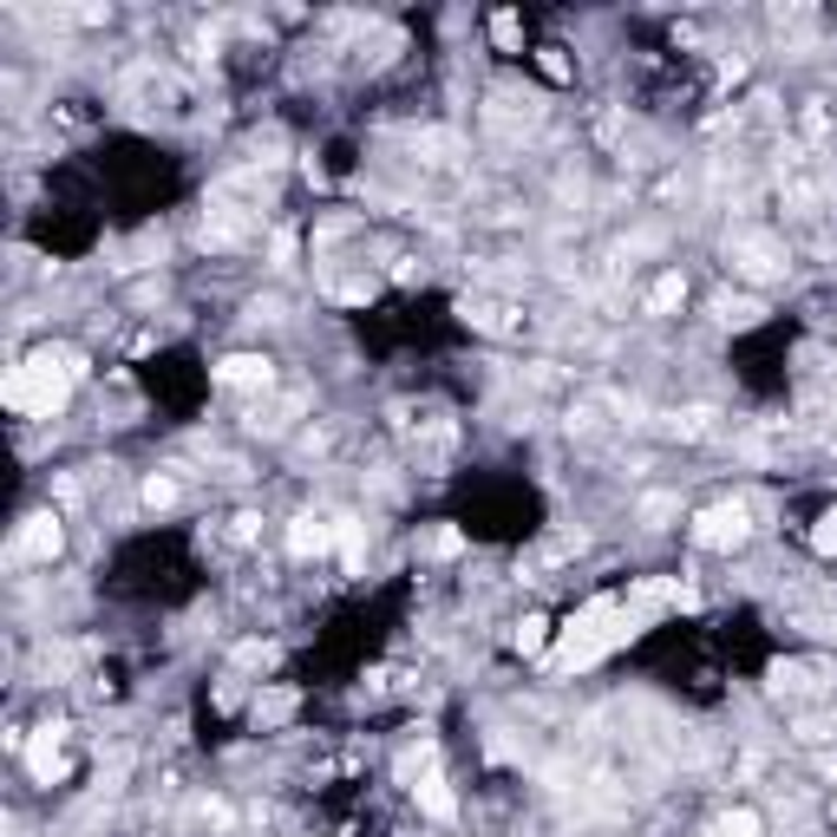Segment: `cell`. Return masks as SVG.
<instances>
[{"instance_id":"cell-1","label":"cell","mask_w":837,"mask_h":837,"mask_svg":"<svg viewBox=\"0 0 837 837\" xmlns=\"http://www.w3.org/2000/svg\"><path fill=\"white\" fill-rule=\"evenodd\" d=\"M615 641H622V602H615V595H595L590 609L570 622V635H563V648H556V661H563V668H590V661H602Z\"/></svg>"},{"instance_id":"cell-2","label":"cell","mask_w":837,"mask_h":837,"mask_svg":"<svg viewBox=\"0 0 837 837\" xmlns=\"http://www.w3.org/2000/svg\"><path fill=\"white\" fill-rule=\"evenodd\" d=\"M79 367L72 360H33V367H13L7 373V406H20V412H52L59 399H66V380H72Z\"/></svg>"},{"instance_id":"cell-3","label":"cell","mask_w":837,"mask_h":837,"mask_svg":"<svg viewBox=\"0 0 837 837\" xmlns=\"http://www.w3.org/2000/svg\"><path fill=\"white\" fill-rule=\"evenodd\" d=\"M693 543H707V549H733V543H746V510H739V504L700 510V517H693Z\"/></svg>"},{"instance_id":"cell-4","label":"cell","mask_w":837,"mask_h":837,"mask_svg":"<svg viewBox=\"0 0 837 837\" xmlns=\"http://www.w3.org/2000/svg\"><path fill=\"white\" fill-rule=\"evenodd\" d=\"M13 556H27V563H47V556H59V517H27V531H20V543H13Z\"/></svg>"},{"instance_id":"cell-5","label":"cell","mask_w":837,"mask_h":837,"mask_svg":"<svg viewBox=\"0 0 837 837\" xmlns=\"http://www.w3.org/2000/svg\"><path fill=\"white\" fill-rule=\"evenodd\" d=\"M275 373H269V360L262 353H236V360H223V387H269Z\"/></svg>"},{"instance_id":"cell-6","label":"cell","mask_w":837,"mask_h":837,"mask_svg":"<svg viewBox=\"0 0 837 837\" xmlns=\"http://www.w3.org/2000/svg\"><path fill=\"white\" fill-rule=\"evenodd\" d=\"M328 537H334V531H328L321 517H295V531H289V549H295V556H314V549H328Z\"/></svg>"},{"instance_id":"cell-7","label":"cell","mask_w":837,"mask_h":837,"mask_svg":"<svg viewBox=\"0 0 837 837\" xmlns=\"http://www.w3.org/2000/svg\"><path fill=\"white\" fill-rule=\"evenodd\" d=\"M419 805H426V811H432V818H451V811H458V805H451V791H445V779L439 772H426V779H419Z\"/></svg>"},{"instance_id":"cell-8","label":"cell","mask_w":837,"mask_h":837,"mask_svg":"<svg viewBox=\"0 0 837 837\" xmlns=\"http://www.w3.org/2000/svg\"><path fill=\"white\" fill-rule=\"evenodd\" d=\"M681 295H688V282H681V275H661V282H654V295H648V314H668V308H681Z\"/></svg>"},{"instance_id":"cell-9","label":"cell","mask_w":837,"mask_h":837,"mask_svg":"<svg viewBox=\"0 0 837 837\" xmlns=\"http://www.w3.org/2000/svg\"><path fill=\"white\" fill-rule=\"evenodd\" d=\"M707 837H759V818H752V811H727Z\"/></svg>"},{"instance_id":"cell-10","label":"cell","mask_w":837,"mask_h":837,"mask_svg":"<svg viewBox=\"0 0 837 837\" xmlns=\"http://www.w3.org/2000/svg\"><path fill=\"white\" fill-rule=\"evenodd\" d=\"M720 321H727V328H752V321H759V301H720Z\"/></svg>"},{"instance_id":"cell-11","label":"cell","mask_w":837,"mask_h":837,"mask_svg":"<svg viewBox=\"0 0 837 837\" xmlns=\"http://www.w3.org/2000/svg\"><path fill=\"white\" fill-rule=\"evenodd\" d=\"M543 635H549V622H543V615H524V629H517V648H524V654H537Z\"/></svg>"},{"instance_id":"cell-12","label":"cell","mask_w":837,"mask_h":837,"mask_svg":"<svg viewBox=\"0 0 837 837\" xmlns=\"http://www.w3.org/2000/svg\"><path fill=\"white\" fill-rule=\"evenodd\" d=\"M334 537H341V556H347V563H360V524H353V517H341V524H334Z\"/></svg>"},{"instance_id":"cell-13","label":"cell","mask_w":837,"mask_h":837,"mask_svg":"<svg viewBox=\"0 0 837 837\" xmlns=\"http://www.w3.org/2000/svg\"><path fill=\"white\" fill-rule=\"evenodd\" d=\"M811 549L837 556V510H831V517H818V531H811Z\"/></svg>"},{"instance_id":"cell-14","label":"cell","mask_w":837,"mask_h":837,"mask_svg":"<svg viewBox=\"0 0 837 837\" xmlns=\"http://www.w3.org/2000/svg\"><path fill=\"white\" fill-rule=\"evenodd\" d=\"M492 40L504 52H517V13H497V20H492Z\"/></svg>"},{"instance_id":"cell-15","label":"cell","mask_w":837,"mask_h":837,"mask_svg":"<svg viewBox=\"0 0 837 837\" xmlns=\"http://www.w3.org/2000/svg\"><path fill=\"white\" fill-rule=\"evenodd\" d=\"M171 497H177V485H171V478H150V485H145V504H157V510H164Z\"/></svg>"}]
</instances>
